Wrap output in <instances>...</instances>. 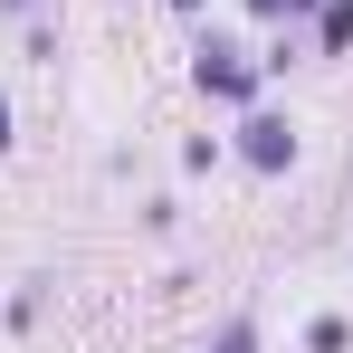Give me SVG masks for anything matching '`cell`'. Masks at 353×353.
Listing matches in <instances>:
<instances>
[{
    "mask_svg": "<svg viewBox=\"0 0 353 353\" xmlns=\"http://www.w3.org/2000/svg\"><path fill=\"white\" fill-rule=\"evenodd\" d=\"M191 86H201L210 105H258V96H268L258 48H239L230 29H201V48H191Z\"/></svg>",
    "mask_w": 353,
    "mask_h": 353,
    "instance_id": "obj_1",
    "label": "cell"
},
{
    "mask_svg": "<svg viewBox=\"0 0 353 353\" xmlns=\"http://www.w3.org/2000/svg\"><path fill=\"white\" fill-rule=\"evenodd\" d=\"M296 115H277V105H239L230 124V163H248V172H296Z\"/></svg>",
    "mask_w": 353,
    "mask_h": 353,
    "instance_id": "obj_2",
    "label": "cell"
},
{
    "mask_svg": "<svg viewBox=\"0 0 353 353\" xmlns=\"http://www.w3.org/2000/svg\"><path fill=\"white\" fill-rule=\"evenodd\" d=\"M305 58H353V0H315V48Z\"/></svg>",
    "mask_w": 353,
    "mask_h": 353,
    "instance_id": "obj_3",
    "label": "cell"
},
{
    "mask_svg": "<svg viewBox=\"0 0 353 353\" xmlns=\"http://www.w3.org/2000/svg\"><path fill=\"white\" fill-rule=\"evenodd\" d=\"M48 287H58V277H19V287H10V325H19V334L48 315Z\"/></svg>",
    "mask_w": 353,
    "mask_h": 353,
    "instance_id": "obj_4",
    "label": "cell"
},
{
    "mask_svg": "<svg viewBox=\"0 0 353 353\" xmlns=\"http://www.w3.org/2000/svg\"><path fill=\"white\" fill-rule=\"evenodd\" d=\"M258 344H268V325H258V315H230V325H220L201 353H258Z\"/></svg>",
    "mask_w": 353,
    "mask_h": 353,
    "instance_id": "obj_5",
    "label": "cell"
},
{
    "mask_svg": "<svg viewBox=\"0 0 353 353\" xmlns=\"http://www.w3.org/2000/svg\"><path fill=\"white\" fill-rule=\"evenodd\" d=\"M220 163H230V134H191V143H181V172H191V181L220 172Z\"/></svg>",
    "mask_w": 353,
    "mask_h": 353,
    "instance_id": "obj_6",
    "label": "cell"
},
{
    "mask_svg": "<svg viewBox=\"0 0 353 353\" xmlns=\"http://www.w3.org/2000/svg\"><path fill=\"white\" fill-rule=\"evenodd\" d=\"M305 353H353V315H315L305 325Z\"/></svg>",
    "mask_w": 353,
    "mask_h": 353,
    "instance_id": "obj_7",
    "label": "cell"
},
{
    "mask_svg": "<svg viewBox=\"0 0 353 353\" xmlns=\"http://www.w3.org/2000/svg\"><path fill=\"white\" fill-rule=\"evenodd\" d=\"M19 48H29L39 67H58V19H48V10H39V19H19Z\"/></svg>",
    "mask_w": 353,
    "mask_h": 353,
    "instance_id": "obj_8",
    "label": "cell"
},
{
    "mask_svg": "<svg viewBox=\"0 0 353 353\" xmlns=\"http://www.w3.org/2000/svg\"><path fill=\"white\" fill-rule=\"evenodd\" d=\"M248 19H268V29H296V19H315V0H239Z\"/></svg>",
    "mask_w": 353,
    "mask_h": 353,
    "instance_id": "obj_9",
    "label": "cell"
},
{
    "mask_svg": "<svg viewBox=\"0 0 353 353\" xmlns=\"http://www.w3.org/2000/svg\"><path fill=\"white\" fill-rule=\"evenodd\" d=\"M296 58H305V48H296V29H277V39H268V48H258V77H287Z\"/></svg>",
    "mask_w": 353,
    "mask_h": 353,
    "instance_id": "obj_10",
    "label": "cell"
},
{
    "mask_svg": "<svg viewBox=\"0 0 353 353\" xmlns=\"http://www.w3.org/2000/svg\"><path fill=\"white\" fill-rule=\"evenodd\" d=\"M143 230H153V239H172V230H181V201H172V191H163V201H143Z\"/></svg>",
    "mask_w": 353,
    "mask_h": 353,
    "instance_id": "obj_11",
    "label": "cell"
},
{
    "mask_svg": "<svg viewBox=\"0 0 353 353\" xmlns=\"http://www.w3.org/2000/svg\"><path fill=\"white\" fill-rule=\"evenodd\" d=\"M39 10H48V0H0V19H39Z\"/></svg>",
    "mask_w": 353,
    "mask_h": 353,
    "instance_id": "obj_12",
    "label": "cell"
},
{
    "mask_svg": "<svg viewBox=\"0 0 353 353\" xmlns=\"http://www.w3.org/2000/svg\"><path fill=\"white\" fill-rule=\"evenodd\" d=\"M10 143H19V134H10V86H0V153H10Z\"/></svg>",
    "mask_w": 353,
    "mask_h": 353,
    "instance_id": "obj_13",
    "label": "cell"
},
{
    "mask_svg": "<svg viewBox=\"0 0 353 353\" xmlns=\"http://www.w3.org/2000/svg\"><path fill=\"white\" fill-rule=\"evenodd\" d=\"M163 10H181V19H201V10H210V0H163Z\"/></svg>",
    "mask_w": 353,
    "mask_h": 353,
    "instance_id": "obj_14",
    "label": "cell"
}]
</instances>
